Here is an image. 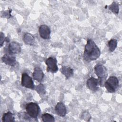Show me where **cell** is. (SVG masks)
Listing matches in <instances>:
<instances>
[{
	"label": "cell",
	"mask_w": 122,
	"mask_h": 122,
	"mask_svg": "<svg viewBox=\"0 0 122 122\" xmlns=\"http://www.w3.org/2000/svg\"><path fill=\"white\" fill-rule=\"evenodd\" d=\"M55 110L57 115L61 117H64L67 112L66 107L61 102H59L56 104Z\"/></svg>",
	"instance_id": "obj_10"
},
{
	"label": "cell",
	"mask_w": 122,
	"mask_h": 122,
	"mask_svg": "<svg viewBox=\"0 0 122 122\" xmlns=\"http://www.w3.org/2000/svg\"><path fill=\"white\" fill-rule=\"evenodd\" d=\"M39 34L41 37L43 39H49L50 38L51 30L46 25H41L39 29Z\"/></svg>",
	"instance_id": "obj_8"
},
{
	"label": "cell",
	"mask_w": 122,
	"mask_h": 122,
	"mask_svg": "<svg viewBox=\"0 0 122 122\" xmlns=\"http://www.w3.org/2000/svg\"><path fill=\"white\" fill-rule=\"evenodd\" d=\"M32 76L35 80L39 82H41L43 79L44 73L41 69L40 68L37 67L34 69Z\"/></svg>",
	"instance_id": "obj_12"
},
{
	"label": "cell",
	"mask_w": 122,
	"mask_h": 122,
	"mask_svg": "<svg viewBox=\"0 0 122 122\" xmlns=\"http://www.w3.org/2000/svg\"><path fill=\"white\" fill-rule=\"evenodd\" d=\"M61 71L63 74L66 79H69L73 75V71L72 69L68 66H62L61 69Z\"/></svg>",
	"instance_id": "obj_13"
},
{
	"label": "cell",
	"mask_w": 122,
	"mask_h": 122,
	"mask_svg": "<svg viewBox=\"0 0 122 122\" xmlns=\"http://www.w3.org/2000/svg\"><path fill=\"white\" fill-rule=\"evenodd\" d=\"M57 63V60L55 57H50L47 59L45 61V63L47 66V71L52 73L56 72L58 70Z\"/></svg>",
	"instance_id": "obj_5"
},
{
	"label": "cell",
	"mask_w": 122,
	"mask_h": 122,
	"mask_svg": "<svg viewBox=\"0 0 122 122\" xmlns=\"http://www.w3.org/2000/svg\"><path fill=\"white\" fill-rule=\"evenodd\" d=\"M3 62L10 66H14L16 64V58L14 56L11 54H5L1 58Z\"/></svg>",
	"instance_id": "obj_11"
},
{
	"label": "cell",
	"mask_w": 122,
	"mask_h": 122,
	"mask_svg": "<svg viewBox=\"0 0 122 122\" xmlns=\"http://www.w3.org/2000/svg\"><path fill=\"white\" fill-rule=\"evenodd\" d=\"M6 39V38H5V36L4 34L1 32H0V46H2V44L5 41V40Z\"/></svg>",
	"instance_id": "obj_21"
},
{
	"label": "cell",
	"mask_w": 122,
	"mask_h": 122,
	"mask_svg": "<svg viewBox=\"0 0 122 122\" xmlns=\"http://www.w3.org/2000/svg\"><path fill=\"white\" fill-rule=\"evenodd\" d=\"M94 73L98 76L100 85L101 86H103L106 78L107 77L106 67L102 64H97L94 67Z\"/></svg>",
	"instance_id": "obj_2"
},
{
	"label": "cell",
	"mask_w": 122,
	"mask_h": 122,
	"mask_svg": "<svg viewBox=\"0 0 122 122\" xmlns=\"http://www.w3.org/2000/svg\"><path fill=\"white\" fill-rule=\"evenodd\" d=\"M117 46V41L115 39H111L108 42V47L110 51L113 52Z\"/></svg>",
	"instance_id": "obj_18"
},
{
	"label": "cell",
	"mask_w": 122,
	"mask_h": 122,
	"mask_svg": "<svg viewBox=\"0 0 122 122\" xmlns=\"http://www.w3.org/2000/svg\"><path fill=\"white\" fill-rule=\"evenodd\" d=\"M81 118L86 121H89L91 119V115L87 111H84L81 115Z\"/></svg>",
	"instance_id": "obj_20"
},
{
	"label": "cell",
	"mask_w": 122,
	"mask_h": 122,
	"mask_svg": "<svg viewBox=\"0 0 122 122\" xmlns=\"http://www.w3.org/2000/svg\"><path fill=\"white\" fill-rule=\"evenodd\" d=\"M101 55V51L95 44L91 39H88L85 46L83 54V60L86 61H91L98 59Z\"/></svg>",
	"instance_id": "obj_1"
},
{
	"label": "cell",
	"mask_w": 122,
	"mask_h": 122,
	"mask_svg": "<svg viewBox=\"0 0 122 122\" xmlns=\"http://www.w3.org/2000/svg\"><path fill=\"white\" fill-rule=\"evenodd\" d=\"M8 52L10 54L13 55L18 54L20 52L21 48L20 44L16 41H12L8 45Z\"/></svg>",
	"instance_id": "obj_9"
},
{
	"label": "cell",
	"mask_w": 122,
	"mask_h": 122,
	"mask_svg": "<svg viewBox=\"0 0 122 122\" xmlns=\"http://www.w3.org/2000/svg\"><path fill=\"white\" fill-rule=\"evenodd\" d=\"M21 84L23 87L32 90L35 89V85L34 84L32 78L26 73H23L21 75Z\"/></svg>",
	"instance_id": "obj_6"
},
{
	"label": "cell",
	"mask_w": 122,
	"mask_h": 122,
	"mask_svg": "<svg viewBox=\"0 0 122 122\" xmlns=\"http://www.w3.org/2000/svg\"><path fill=\"white\" fill-rule=\"evenodd\" d=\"M99 84L98 79L91 77L89 78L86 81V85L88 89L93 92H96L98 90Z\"/></svg>",
	"instance_id": "obj_7"
},
{
	"label": "cell",
	"mask_w": 122,
	"mask_h": 122,
	"mask_svg": "<svg viewBox=\"0 0 122 122\" xmlns=\"http://www.w3.org/2000/svg\"><path fill=\"white\" fill-rule=\"evenodd\" d=\"M23 40L26 44L29 45H33L35 43L34 37L29 33H26L24 35Z\"/></svg>",
	"instance_id": "obj_14"
},
{
	"label": "cell",
	"mask_w": 122,
	"mask_h": 122,
	"mask_svg": "<svg viewBox=\"0 0 122 122\" xmlns=\"http://www.w3.org/2000/svg\"><path fill=\"white\" fill-rule=\"evenodd\" d=\"M26 113L32 118L36 119L40 112V109L38 104L36 102H30L25 106Z\"/></svg>",
	"instance_id": "obj_4"
},
{
	"label": "cell",
	"mask_w": 122,
	"mask_h": 122,
	"mask_svg": "<svg viewBox=\"0 0 122 122\" xmlns=\"http://www.w3.org/2000/svg\"><path fill=\"white\" fill-rule=\"evenodd\" d=\"M2 121L3 122H14L15 119L13 114L10 111L4 113L2 117Z\"/></svg>",
	"instance_id": "obj_15"
},
{
	"label": "cell",
	"mask_w": 122,
	"mask_h": 122,
	"mask_svg": "<svg viewBox=\"0 0 122 122\" xmlns=\"http://www.w3.org/2000/svg\"><path fill=\"white\" fill-rule=\"evenodd\" d=\"M35 90L39 94L41 95H43L45 93V87L44 85L41 83L36 86V87H35Z\"/></svg>",
	"instance_id": "obj_19"
},
{
	"label": "cell",
	"mask_w": 122,
	"mask_h": 122,
	"mask_svg": "<svg viewBox=\"0 0 122 122\" xmlns=\"http://www.w3.org/2000/svg\"><path fill=\"white\" fill-rule=\"evenodd\" d=\"M109 9L113 13L117 14L119 13V4L117 2L115 1H113L112 3V4L109 6Z\"/></svg>",
	"instance_id": "obj_17"
},
{
	"label": "cell",
	"mask_w": 122,
	"mask_h": 122,
	"mask_svg": "<svg viewBox=\"0 0 122 122\" xmlns=\"http://www.w3.org/2000/svg\"><path fill=\"white\" fill-rule=\"evenodd\" d=\"M119 84L118 79L116 76H112L105 81L104 85L109 92L112 93L116 91L119 87Z\"/></svg>",
	"instance_id": "obj_3"
},
{
	"label": "cell",
	"mask_w": 122,
	"mask_h": 122,
	"mask_svg": "<svg viewBox=\"0 0 122 122\" xmlns=\"http://www.w3.org/2000/svg\"><path fill=\"white\" fill-rule=\"evenodd\" d=\"M41 118L42 120L44 122H54L55 119L53 116L51 115V114L48 113H45L42 114L41 115Z\"/></svg>",
	"instance_id": "obj_16"
}]
</instances>
